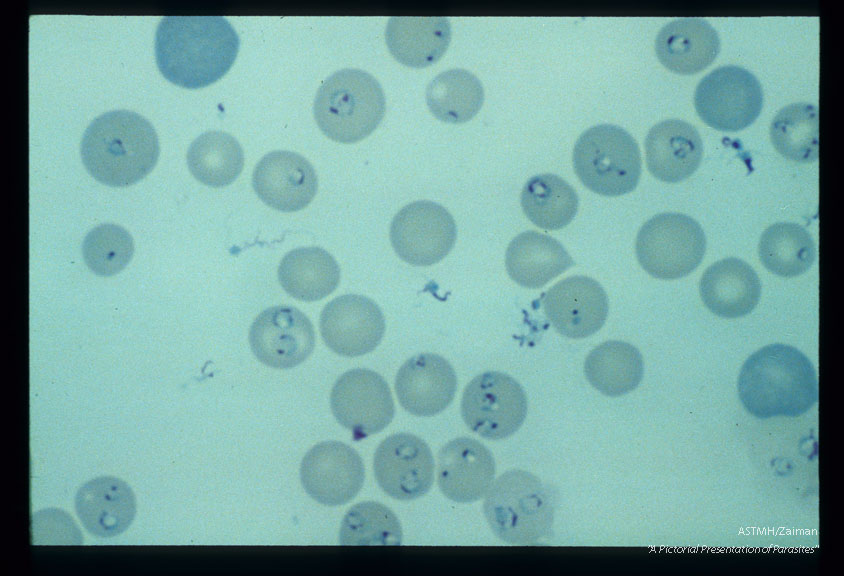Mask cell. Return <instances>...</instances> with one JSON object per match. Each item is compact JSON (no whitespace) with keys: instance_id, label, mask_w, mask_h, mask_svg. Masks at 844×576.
<instances>
[{"instance_id":"obj_1","label":"cell","mask_w":844,"mask_h":576,"mask_svg":"<svg viewBox=\"0 0 844 576\" xmlns=\"http://www.w3.org/2000/svg\"><path fill=\"white\" fill-rule=\"evenodd\" d=\"M239 36L221 16H167L155 34L159 71L170 82L189 89L208 86L233 65Z\"/></svg>"},{"instance_id":"obj_2","label":"cell","mask_w":844,"mask_h":576,"mask_svg":"<svg viewBox=\"0 0 844 576\" xmlns=\"http://www.w3.org/2000/svg\"><path fill=\"white\" fill-rule=\"evenodd\" d=\"M738 394L754 417H797L818 401V380L812 362L797 348L770 344L754 352L738 377Z\"/></svg>"},{"instance_id":"obj_3","label":"cell","mask_w":844,"mask_h":576,"mask_svg":"<svg viewBox=\"0 0 844 576\" xmlns=\"http://www.w3.org/2000/svg\"><path fill=\"white\" fill-rule=\"evenodd\" d=\"M81 158L99 182L124 187L144 178L157 163L160 146L153 125L129 110L96 117L81 140Z\"/></svg>"},{"instance_id":"obj_4","label":"cell","mask_w":844,"mask_h":576,"mask_svg":"<svg viewBox=\"0 0 844 576\" xmlns=\"http://www.w3.org/2000/svg\"><path fill=\"white\" fill-rule=\"evenodd\" d=\"M557 490L530 472L512 469L492 483L483 511L492 532L509 544H532L548 536Z\"/></svg>"},{"instance_id":"obj_5","label":"cell","mask_w":844,"mask_h":576,"mask_svg":"<svg viewBox=\"0 0 844 576\" xmlns=\"http://www.w3.org/2000/svg\"><path fill=\"white\" fill-rule=\"evenodd\" d=\"M386 100L380 83L368 72L345 68L324 80L315 96L313 113L320 130L340 143L369 136L380 124Z\"/></svg>"},{"instance_id":"obj_6","label":"cell","mask_w":844,"mask_h":576,"mask_svg":"<svg viewBox=\"0 0 844 576\" xmlns=\"http://www.w3.org/2000/svg\"><path fill=\"white\" fill-rule=\"evenodd\" d=\"M574 171L592 192L615 197L632 192L641 176V154L625 129L599 124L585 130L573 149Z\"/></svg>"},{"instance_id":"obj_7","label":"cell","mask_w":844,"mask_h":576,"mask_svg":"<svg viewBox=\"0 0 844 576\" xmlns=\"http://www.w3.org/2000/svg\"><path fill=\"white\" fill-rule=\"evenodd\" d=\"M706 237L692 217L660 213L646 221L636 238L639 264L652 277L674 280L685 277L701 263Z\"/></svg>"},{"instance_id":"obj_8","label":"cell","mask_w":844,"mask_h":576,"mask_svg":"<svg viewBox=\"0 0 844 576\" xmlns=\"http://www.w3.org/2000/svg\"><path fill=\"white\" fill-rule=\"evenodd\" d=\"M694 106L700 119L723 132L750 126L763 108V89L747 69L727 65L714 69L697 85Z\"/></svg>"},{"instance_id":"obj_9","label":"cell","mask_w":844,"mask_h":576,"mask_svg":"<svg viewBox=\"0 0 844 576\" xmlns=\"http://www.w3.org/2000/svg\"><path fill=\"white\" fill-rule=\"evenodd\" d=\"M528 402L521 385L510 375L488 371L465 387L461 416L468 428L489 440L513 435L527 415Z\"/></svg>"},{"instance_id":"obj_10","label":"cell","mask_w":844,"mask_h":576,"mask_svg":"<svg viewBox=\"0 0 844 576\" xmlns=\"http://www.w3.org/2000/svg\"><path fill=\"white\" fill-rule=\"evenodd\" d=\"M330 407L339 424L352 432L355 441L379 433L395 415L390 388L375 371L356 368L334 383Z\"/></svg>"},{"instance_id":"obj_11","label":"cell","mask_w":844,"mask_h":576,"mask_svg":"<svg viewBox=\"0 0 844 576\" xmlns=\"http://www.w3.org/2000/svg\"><path fill=\"white\" fill-rule=\"evenodd\" d=\"M457 227L442 205L421 200L403 207L393 218L390 241L396 254L414 266L441 261L454 247Z\"/></svg>"},{"instance_id":"obj_12","label":"cell","mask_w":844,"mask_h":576,"mask_svg":"<svg viewBox=\"0 0 844 576\" xmlns=\"http://www.w3.org/2000/svg\"><path fill=\"white\" fill-rule=\"evenodd\" d=\"M373 470L384 493L400 501L424 496L434 481V459L429 446L405 432L390 435L379 444Z\"/></svg>"},{"instance_id":"obj_13","label":"cell","mask_w":844,"mask_h":576,"mask_svg":"<svg viewBox=\"0 0 844 576\" xmlns=\"http://www.w3.org/2000/svg\"><path fill=\"white\" fill-rule=\"evenodd\" d=\"M300 479L306 493L325 506L348 503L361 490L365 468L360 455L340 441H324L303 457Z\"/></svg>"},{"instance_id":"obj_14","label":"cell","mask_w":844,"mask_h":576,"mask_svg":"<svg viewBox=\"0 0 844 576\" xmlns=\"http://www.w3.org/2000/svg\"><path fill=\"white\" fill-rule=\"evenodd\" d=\"M255 357L276 369H291L304 362L315 347L309 318L293 306H273L262 311L249 330Z\"/></svg>"},{"instance_id":"obj_15","label":"cell","mask_w":844,"mask_h":576,"mask_svg":"<svg viewBox=\"0 0 844 576\" xmlns=\"http://www.w3.org/2000/svg\"><path fill=\"white\" fill-rule=\"evenodd\" d=\"M385 318L370 298L346 294L328 302L320 315V332L326 346L344 357L372 352L385 333Z\"/></svg>"},{"instance_id":"obj_16","label":"cell","mask_w":844,"mask_h":576,"mask_svg":"<svg viewBox=\"0 0 844 576\" xmlns=\"http://www.w3.org/2000/svg\"><path fill=\"white\" fill-rule=\"evenodd\" d=\"M544 313L558 333L581 339L596 333L608 315V297L594 279L575 275L556 283L544 295Z\"/></svg>"},{"instance_id":"obj_17","label":"cell","mask_w":844,"mask_h":576,"mask_svg":"<svg viewBox=\"0 0 844 576\" xmlns=\"http://www.w3.org/2000/svg\"><path fill=\"white\" fill-rule=\"evenodd\" d=\"M252 186L269 207L295 212L313 200L318 179L305 157L292 151L275 150L263 156L255 166Z\"/></svg>"},{"instance_id":"obj_18","label":"cell","mask_w":844,"mask_h":576,"mask_svg":"<svg viewBox=\"0 0 844 576\" xmlns=\"http://www.w3.org/2000/svg\"><path fill=\"white\" fill-rule=\"evenodd\" d=\"M457 376L442 356L421 353L406 360L395 379L400 405L410 414L430 417L444 411L453 401Z\"/></svg>"},{"instance_id":"obj_19","label":"cell","mask_w":844,"mask_h":576,"mask_svg":"<svg viewBox=\"0 0 844 576\" xmlns=\"http://www.w3.org/2000/svg\"><path fill=\"white\" fill-rule=\"evenodd\" d=\"M495 476L490 450L476 439L459 437L446 443L438 454L437 481L442 494L458 503L480 500Z\"/></svg>"},{"instance_id":"obj_20","label":"cell","mask_w":844,"mask_h":576,"mask_svg":"<svg viewBox=\"0 0 844 576\" xmlns=\"http://www.w3.org/2000/svg\"><path fill=\"white\" fill-rule=\"evenodd\" d=\"M646 163L658 180L678 183L699 167L703 144L697 129L688 122L668 119L654 125L645 138Z\"/></svg>"},{"instance_id":"obj_21","label":"cell","mask_w":844,"mask_h":576,"mask_svg":"<svg viewBox=\"0 0 844 576\" xmlns=\"http://www.w3.org/2000/svg\"><path fill=\"white\" fill-rule=\"evenodd\" d=\"M75 509L83 527L93 536L120 535L134 520L136 499L131 487L114 476H101L83 484L75 496Z\"/></svg>"},{"instance_id":"obj_22","label":"cell","mask_w":844,"mask_h":576,"mask_svg":"<svg viewBox=\"0 0 844 576\" xmlns=\"http://www.w3.org/2000/svg\"><path fill=\"white\" fill-rule=\"evenodd\" d=\"M720 38L701 18H681L661 28L655 53L661 64L676 74L693 75L706 69L720 52Z\"/></svg>"},{"instance_id":"obj_23","label":"cell","mask_w":844,"mask_h":576,"mask_svg":"<svg viewBox=\"0 0 844 576\" xmlns=\"http://www.w3.org/2000/svg\"><path fill=\"white\" fill-rule=\"evenodd\" d=\"M699 291L703 303L712 313L723 318H739L757 306L761 282L750 264L728 257L705 270Z\"/></svg>"},{"instance_id":"obj_24","label":"cell","mask_w":844,"mask_h":576,"mask_svg":"<svg viewBox=\"0 0 844 576\" xmlns=\"http://www.w3.org/2000/svg\"><path fill=\"white\" fill-rule=\"evenodd\" d=\"M573 265V259L558 240L532 230L517 235L505 254L510 278L530 289L543 287Z\"/></svg>"},{"instance_id":"obj_25","label":"cell","mask_w":844,"mask_h":576,"mask_svg":"<svg viewBox=\"0 0 844 576\" xmlns=\"http://www.w3.org/2000/svg\"><path fill=\"white\" fill-rule=\"evenodd\" d=\"M391 55L411 68L437 62L451 41V24L445 17H392L385 29Z\"/></svg>"},{"instance_id":"obj_26","label":"cell","mask_w":844,"mask_h":576,"mask_svg":"<svg viewBox=\"0 0 844 576\" xmlns=\"http://www.w3.org/2000/svg\"><path fill=\"white\" fill-rule=\"evenodd\" d=\"M278 280L293 298L312 302L331 294L340 282V267L335 258L320 247L291 250L281 260Z\"/></svg>"},{"instance_id":"obj_27","label":"cell","mask_w":844,"mask_h":576,"mask_svg":"<svg viewBox=\"0 0 844 576\" xmlns=\"http://www.w3.org/2000/svg\"><path fill=\"white\" fill-rule=\"evenodd\" d=\"M584 374L588 382L602 394L622 396L640 384L644 375L643 357L632 344L609 340L587 355Z\"/></svg>"},{"instance_id":"obj_28","label":"cell","mask_w":844,"mask_h":576,"mask_svg":"<svg viewBox=\"0 0 844 576\" xmlns=\"http://www.w3.org/2000/svg\"><path fill=\"white\" fill-rule=\"evenodd\" d=\"M425 98L438 120L462 124L471 120L484 103V88L471 72L461 68L444 71L427 85Z\"/></svg>"},{"instance_id":"obj_29","label":"cell","mask_w":844,"mask_h":576,"mask_svg":"<svg viewBox=\"0 0 844 576\" xmlns=\"http://www.w3.org/2000/svg\"><path fill=\"white\" fill-rule=\"evenodd\" d=\"M521 207L537 227L558 230L574 219L579 198L574 188L561 177L550 173L539 174L525 183Z\"/></svg>"},{"instance_id":"obj_30","label":"cell","mask_w":844,"mask_h":576,"mask_svg":"<svg viewBox=\"0 0 844 576\" xmlns=\"http://www.w3.org/2000/svg\"><path fill=\"white\" fill-rule=\"evenodd\" d=\"M187 165L191 174L202 184L223 187L240 175L244 166V152L239 142L224 131H208L189 146Z\"/></svg>"},{"instance_id":"obj_31","label":"cell","mask_w":844,"mask_h":576,"mask_svg":"<svg viewBox=\"0 0 844 576\" xmlns=\"http://www.w3.org/2000/svg\"><path fill=\"white\" fill-rule=\"evenodd\" d=\"M759 258L764 267L781 277H795L807 272L815 261V244L801 225L778 222L761 235Z\"/></svg>"},{"instance_id":"obj_32","label":"cell","mask_w":844,"mask_h":576,"mask_svg":"<svg viewBox=\"0 0 844 576\" xmlns=\"http://www.w3.org/2000/svg\"><path fill=\"white\" fill-rule=\"evenodd\" d=\"M770 139L784 158L797 163L818 159V108L793 103L780 109L770 125Z\"/></svg>"},{"instance_id":"obj_33","label":"cell","mask_w":844,"mask_h":576,"mask_svg":"<svg viewBox=\"0 0 844 576\" xmlns=\"http://www.w3.org/2000/svg\"><path fill=\"white\" fill-rule=\"evenodd\" d=\"M402 527L396 515L385 505L366 501L351 507L344 516L341 545H401Z\"/></svg>"},{"instance_id":"obj_34","label":"cell","mask_w":844,"mask_h":576,"mask_svg":"<svg viewBox=\"0 0 844 576\" xmlns=\"http://www.w3.org/2000/svg\"><path fill=\"white\" fill-rule=\"evenodd\" d=\"M82 252L85 263L95 274L112 276L131 260L133 239L121 226L102 224L87 234Z\"/></svg>"}]
</instances>
